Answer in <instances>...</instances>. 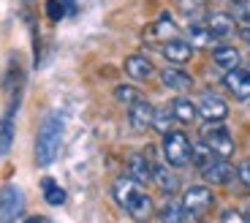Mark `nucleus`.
Here are the masks:
<instances>
[{"label":"nucleus","instance_id":"f257e3e1","mask_svg":"<svg viewBox=\"0 0 250 223\" xmlns=\"http://www.w3.org/2000/svg\"><path fill=\"white\" fill-rule=\"evenodd\" d=\"M62 131H65V120L60 112L46 114L41 128L36 136V163L38 166H49L55 163L57 153H60V142H62Z\"/></svg>","mask_w":250,"mask_h":223},{"label":"nucleus","instance_id":"f03ea898","mask_svg":"<svg viewBox=\"0 0 250 223\" xmlns=\"http://www.w3.org/2000/svg\"><path fill=\"white\" fill-rule=\"evenodd\" d=\"M163 158L171 169H185L193 163V142L182 134V131H171L163 136Z\"/></svg>","mask_w":250,"mask_h":223},{"label":"nucleus","instance_id":"7ed1b4c3","mask_svg":"<svg viewBox=\"0 0 250 223\" xmlns=\"http://www.w3.org/2000/svg\"><path fill=\"white\" fill-rule=\"evenodd\" d=\"M25 212V193L22 188L8 185L0 191V223H14Z\"/></svg>","mask_w":250,"mask_h":223},{"label":"nucleus","instance_id":"20e7f679","mask_svg":"<svg viewBox=\"0 0 250 223\" xmlns=\"http://www.w3.org/2000/svg\"><path fill=\"white\" fill-rule=\"evenodd\" d=\"M180 204L185 207V212L199 218L204 210H209V207L215 204V193L209 185H190V188H185Z\"/></svg>","mask_w":250,"mask_h":223},{"label":"nucleus","instance_id":"39448f33","mask_svg":"<svg viewBox=\"0 0 250 223\" xmlns=\"http://www.w3.org/2000/svg\"><path fill=\"white\" fill-rule=\"evenodd\" d=\"M201 139L209 144V150H212L218 158H226V161H229L234 155V139L223 125H207V128L201 131Z\"/></svg>","mask_w":250,"mask_h":223},{"label":"nucleus","instance_id":"423d86ee","mask_svg":"<svg viewBox=\"0 0 250 223\" xmlns=\"http://www.w3.org/2000/svg\"><path fill=\"white\" fill-rule=\"evenodd\" d=\"M199 117L204 120V123H209V125H220V123H226V117H229V104H226L223 98H218V95H212V93H204L199 98Z\"/></svg>","mask_w":250,"mask_h":223},{"label":"nucleus","instance_id":"0eeeda50","mask_svg":"<svg viewBox=\"0 0 250 223\" xmlns=\"http://www.w3.org/2000/svg\"><path fill=\"white\" fill-rule=\"evenodd\" d=\"M199 172H201V177H204L207 185H231L234 177H237V169L226 161V158H215L212 163H207L204 169H199Z\"/></svg>","mask_w":250,"mask_h":223},{"label":"nucleus","instance_id":"6e6552de","mask_svg":"<svg viewBox=\"0 0 250 223\" xmlns=\"http://www.w3.org/2000/svg\"><path fill=\"white\" fill-rule=\"evenodd\" d=\"M125 212L131 215V221H136V223H147V221H152V215H155V204H152V199L147 196L144 191H139L136 196H133L131 201H128Z\"/></svg>","mask_w":250,"mask_h":223},{"label":"nucleus","instance_id":"1a4fd4ad","mask_svg":"<svg viewBox=\"0 0 250 223\" xmlns=\"http://www.w3.org/2000/svg\"><path fill=\"white\" fill-rule=\"evenodd\" d=\"M223 85H226V90H229L234 98H239V101L250 98V71H242V68L229 71L226 79H223Z\"/></svg>","mask_w":250,"mask_h":223},{"label":"nucleus","instance_id":"9d476101","mask_svg":"<svg viewBox=\"0 0 250 223\" xmlns=\"http://www.w3.org/2000/svg\"><path fill=\"white\" fill-rule=\"evenodd\" d=\"M152 114H155V109H152L150 104L144 98H139L136 104L128 106V123H131L133 131H147L152 128Z\"/></svg>","mask_w":250,"mask_h":223},{"label":"nucleus","instance_id":"9b49d317","mask_svg":"<svg viewBox=\"0 0 250 223\" xmlns=\"http://www.w3.org/2000/svg\"><path fill=\"white\" fill-rule=\"evenodd\" d=\"M161 55L169 63H174V66H182V63H188L193 57V46L185 38H171V41H166L161 46Z\"/></svg>","mask_w":250,"mask_h":223},{"label":"nucleus","instance_id":"f8f14e48","mask_svg":"<svg viewBox=\"0 0 250 223\" xmlns=\"http://www.w3.org/2000/svg\"><path fill=\"white\" fill-rule=\"evenodd\" d=\"M161 82L169 90H174V93H188V90H193V76L188 74V71H182V68H163L161 71Z\"/></svg>","mask_w":250,"mask_h":223},{"label":"nucleus","instance_id":"ddd939ff","mask_svg":"<svg viewBox=\"0 0 250 223\" xmlns=\"http://www.w3.org/2000/svg\"><path fill=\"white\" fill-rule=\"evenodd\" d=\"M207 30L212 33L215 38H229L234 30H237V22H234L231 14L226 11H215L207 17Z\"/></svg>","mask_w":250,"mask_h":223},{"label":"nucleus","instance_id":"4468645a","mask_svg":"<svg viewBox=\"0 0 250 223\" xmlns=\"http://www.w3.org/2000/svg\"><path fill=\"white\" fill-rule=\"evenodd\" d=\"M128 177H131L136 185H150L152 182V166L144 155H131L128 158Z\"/></svg>","mask_w":250,"mask_h":223},{"label":"nucleus","instance_id":"2eb2a0df","mask_svg":"<svg viewBox=\"0 0 250 223\" xmlns=\"http://www.w3.org/2000/svg\"><path fill=\"white\" fill-rule=\"evenodd\" d=\"M152 182L161 188V193H177L180 191V177L171 172V166H163V163H155V166H152Z\"/></svg>","mask_w":250,"mask_h":223},{"label":"nucleus","instance_id":"dca6fc26","mask_svg":"<svg viewBox=\"0 0 250 223\" xmlns=\"http://www.w3.org/2000/svg\"><path fill=\"white\" fill-rule=\"evenodd\" d=\"M125 74L131 76V79H136V82H144V79H150V76L155 74V66H152L144 55H131L128 60H125Z\"/></svg>","mask_w":250,"mask_h":223},{"label":"nucleus","instance_id":"f3484780","mask_svg":"<svg viewBox=\"0 0 250 223\" xmlns=\"http://www.w3.org/2000/svg\"><path fill=\"white\" fill-rule=\"evenodd\" d=\"M212 63L218 66L220 71H234V68H239V52L234 49V46H229V44H218L212 49Z\"/></svg>","mask_w":250,"mask_h":223},{"label":"nucleus","instance_id":"a211bd4d","mask_svg":"<svg viewBox=\"0 0 250 223\" xmlns=\"http://www.w3.org/2000/svg\"><path fill=\"white\" fill-rule=\"evenodd\" d=\"M139 191H142V185H136L131 177H120V180H114V185H112V196L123 210L128 207V201H131Z\"/></svg>","mask_w":250,"mask_h":223},{"label":"nucleus","instance_id":"6ab92c4d","mask_svg":"<svg viewBox=\"0 0 250 223\" xmlns=\"http://www.w3.org/2000/svg\"><path fill=\"white\" fill-rule=\"evenodd\" d=\"M171 112H174L177 123H182V125L193 123V120L199 117V109H196V104H193V101H188V98H182V95H180V98H174Z\"/></svg>","mask_w":250,"mask_h":223},{"label":"nucleus","instance_id":"aec40b11","mask_svg":"<svg viewBox=\"0 0 250 223\" xmlns=\"http://www.w3.org/2000/svg\"><path fill=\"white\" fill-rule=\"evenodd\" d=\"M196 221V215L185 212V207L177 204V201H169V204H163L161 210V223H190Z\"/></svg>","mask_w":250,"mask_h":223},{"label":"nucleus","instance_id":"412c9836","mask_svg":"<svg viewBox=\"0 0 250 223\" xmlns=\"http://www.w3.org/2000/svg\"><path fill=\"white\" fill-rule=\"evenodd\" d=\"M150 38H155V41H171V38H177V25L171 22V17H166L163 14L161 19H158L155 25L150 27Z\"/></svg>","mask_w":250,"mask_h":223},{"label":"nucleus","instance_id":"4be33fe9","mask_svg":"<svg viewBox=\"0 0 250 223\" xmlns=\"http://www.w3.org/2000/svg\"><path fill=\"white\" fill-rule=\"evenodd\" d=\"M41 193H44L46 204H52V207H62V204H65V191H62V188L57 185L52 177L41 180Z\"/></svg>","mask_w":250,"mask_h":223},{"label":"nucleus","instance_id":"5701e85b","mask_svg":"<svg viewBox=\"0 0 250 223\" xmlns=\"http://www.w3.org/2000/svg\"><path fill=\"white\" fill-rule=\"evenodd\" d=\"M174 125H177V117H174V112H171V106L169 109H158L155 114H152V128L158 131V134H171L174 131Z\"/></svg>","mask_w":250,"mask_h":223},{"label":"nucleus","instance_id":"b1692460","mask_svg":"<svg viewBox=\"0 0 250 223\" xmlns=\"http://www.w3.org/2000/svg\"><path fill=\"white\" fill-rule=\"evenodd\" d=\"M215 41V36L207 30V25H190L188 27V44L190 46H209Z\"/></svg>","mask_w":250,"mask_h":223},{"label":"nucleus","instance_id":"393cba45","mask_svg":"<svg viewBox=\"0 0 250 223\" xmlns=\"http://www.w3.org/2000/svg\"><path fill=\"white\" fill-rule=\"evenodd\" d=\"M215 158H218V155H215L212 150H209V144H207L204 139L193 144V163H196V166H199V169H204L207 163H212Z\"/></svg>","mask_w":250,"mask_h":223},{"label":"nucleus","instance_id":"a878e982","mask_svg":"<svg viewBox=\"0 0 250 223\" xmlns=\"http://www.w3.org/2000/svg\"><path fill=\"white\" fill-rule=\"evenodd\" d=\"M139 95H142V93H139L133 85H117V87H114V98H117L120 104L131 106V104H136V101H139Z\"/></svg>","mask_w":250,"mask_h":223},{"label":"nucleus","instance_id":"bb28decb","mask_svg":"<svg viewBox=\"0 0 250 223\" xmlns=\"http://www.w3.org/2000/svg\"><path fill=\"white\" fill-rule=\"evenodd\" d=\"M46 17L52 19V22H60L62 17H65V3L62 0H46Z\"/></svg>","mask_w":250,"mask_h":223},{"label":"nucleus","instance_id":"cd10ccee","mask_svg":"<svg viewBox=\"0 0 250 223\" xmlns=\"http://www.w3.org/2000/svg\"><path fill=\"white\" fill-rule=\"evenodd\" d=\"M177 6H180L182 14H199V11H204L207 0H177Z\"/></svg>","mask_w":250,"mask_h":223},{"label":"nucleus","instance_id":"c85d7f7f","mask_svg":"<svg viewBox=\"0 0 250 223\" xmlns=\"http://www.w3.org/2000/svg\"><path fill=\"white\" fill-rule=\"evenodd\" d=\"M220 223H250L248 215L239 210H223L220 212Z\"/></svg>","mask_w":250,"mask_h":223},{"label":"nucleus","instance_id":"c756f323","mask_svg":"<svg viewBox=\"0 0 250 223\" xmlns=\"http://www.w3.org/2000/svg\"><path fill=\"white\" fill-rule=\"evenodd\" d=\"M237 180H239V182H242V185L250 191V161H245L242 166L237 169Z\"/></svg>","mask_w":250,"mask_h":223},{"label":"nucleus","instance_id":"7c9ffc66","mask_svg":"<svg viewBox=\"0 0 250 223\" xmlns=\"http://www.w3.org/2000/svg\"><path fill=\"white\" fill-rule=\"evenodd\" d=\"M25 223H49V221H46V218H41V215H30Z\"/></svg>","mask_w":250,"mask_h":223},{"label":"nucleus","instance_id":"2f4dec72","mask_svg":"<svg viewBox=\"0 0 250 223\" xmlns=\"http://www.w3.org/2000/svg\"><path fill=\"white\" fill-rule=\"evenodd\" d=\"M242 38H245V44L250 46V27H245V30H242Z\"/></svg>","mask_w":250,"mask_h":223},{"label":"nucleus","instance_id":"473e14b6","mask_svg":"<svg viewBox=\"0 0 250 223\" xmlns=\"http://www.w3.org/2000/svg\"><path fill=\"white\" fill-rule=\"evenodd\" d=\"M242 17H245V19H248V22H250V0H248V6H245V11H242Z\"/></svg>","mask_w":250,"mask_h":223},{"label":"nucleus","instance_id":"72a5a7b5","mask_svg":"<svg viewBox=\"0 0 250 223\" xmlns=\"http://www.w3.org/2000/svg\"><path fill=\"white\" fill-rule=\"evenodd\" d=\"M62 3H65V6H74V3H76V0H62Z\"/></svg>","mask_w":250,"mask_h":223},{"label":"nucleus","instance_id":"f704fd0d","mask_svg":"<svg viewBox=\"0 0 250 223\" xmlns=\"http://www.w3.org/2000/svg\"><path fill=\"white\" fill-rule=\"evenodd\" d=\"M245 215H248V221H250V204H248V212H245Z\"/></svg>","mask_w":250,"mask_h":223}]
</instances>
